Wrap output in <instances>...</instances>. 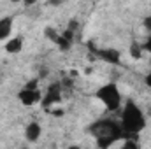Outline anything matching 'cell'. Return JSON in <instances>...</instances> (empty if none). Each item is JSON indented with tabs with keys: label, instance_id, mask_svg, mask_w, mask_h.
I'll return each instance as SVG.
<instances>
[{
	"label": "cell",
	"instance_id": "1",
	"mask_svg": "<svg viewBox=\"0 0 151 149\" xmlns=\"http://www.w3.org/2000/svg\"><path fill=\"white\" fill-rule=\"evenodd\" d=\"M90 133L95 137V140H97V144H99L100 149H109L116 140L125 137L119 123L114 121V119H109V117L95 121L90 126Z\"/></svg>",
	"mask_w": 151,
	"mask_h": 149
},
{
	"label": "cell",
	"instance_id": "2",
	"mask_svg": "<svg viewBox=\"0 0 151 149\" xmlns=\"http://www.w3.org/2000/svg\"><path fill=\"white\" fill-rule=\"evenodd\" d=\"M119 126L123 130L125 139H132V135H137L144 126H146V117L144 112L141 111V107L128 100L123 107H121V119H119Z\"/></svg>",
	"mask_w": 151,
	"mask_h": 149
},
{
	"label": "cell",
	"instance_id": "3",
	"mask_svg": "<svg viewBox=\"0 0 151 149\" xmlns=\"http://www.w3.org/2000/svg\"><path fill=\"white\" fill-rule=\"evenodd\" d=\"M97 98L104 104V107L107 111L114 112V111H118V109H121V93H119L118 86L113 84V82L104 84L102 88H99Z\"/></svg>",
	"mask_w": 151,
	"mask_h": 149
},
{
	"label": "cell",
	"instance_id": "4",
	"mask_svg": "<svg viewBox=\"0 0 151 149\" xmlns=\"http://www.w3.org/2000/svg\"><path fill=\"white\" fill-rule=\"evenodd\" d=\"M60 100H62V84L60 82H53L47 88V91H46V95L42 98V105L47 109V107H51L53 104H56Z\"/></svg>",
	"mask_w": 151,
	"mask_h": 149
},
{
	"label": "cell",
	"instance_id": "5",
	"mask_svg": "<svg viewBox=\"0 0 151 149\" xmlns=\"http://www.w3.org/2000/svg\"><path fill=\"white\" fill-rule=\"evenodd\" d=\"M18 98H19V102L25 104V105H35V104H39V102L42 100V95H40L39 90H28V88H25V90L19 91Z\"/></svg>",
	"mask_w": 151,
	"mask_h": 149
},
{
	"label": "cell",
	"instance_id": "6",
	"mask_svg": "<svg viewBox=\"0 0 151 149\" xmlns=\"http://www.w3.org/2000/svg\"><path fill=\"white\" fill-rule=\"evenodd\" d=\"M97 54L107 63H113V65L119 63V51H116V49H100V51H97Z\"/></svg>",
	"mask_w": 151,
	"mask_h": 149
},
{
	"label": "cell",
	"instance_id": "7",
	"mask_svg": "<svg viewBox=\"0 0 151 149\" xmlns=\"http://www.w3.org/2000/svg\"><path fill=\"white\" fill-rule=\"evenodd\" d=\"M11 30H12V18H2L0 19V40H5L11 35Z\"/></svg>",
	"mask_w": 151,
	"mask_h": 149
},
{
	"label": "cell",
	"instance_id": "8",
	"mask_svg": "<svg viewBox=\"0 0 151 149\" xmlns=\"http://www.w3.org/2000/svg\"><path fill=\"white\" fill-rule=\"evenodd\" d=\"M25 137H27V140H30V142L39 140V137H40V125H39V123H30V125L27 126Z\"/></svg>",
	"mask_w": 151,
	"mask_h": 149
},
{
	"label": "cell",
	"instance_id": "9",
	"mask_svg": "<svg viewBox=\"0 0 151 149\" xmlns=\"http://www.w3.org/2000/svg\"><path fill=\"white\" fill-rule=\"evenodd\" d=\"M21 47H23V39H21V37H14V39H11V40H7V42H5V51H7V53H11V54L19 53V51H21Z\"/></svg>",
	"mask_w": 151,
	"mask_h": 149
},
{
	"label": "cell",
	"instance_id": "10",
	"mask_svg": "<svg viewBox=\"0 0 151 149\" xmlns=\"http://www.w3.org/2000/svg\"><path fill=\"white\" fill-rule=\"evenodd\" d=\"M119 149H139V146H137V142L132 140V139H123V144H121Z\"/></svg>",
	"mask_w": 151,
	"mask_h": 149
},
{
	"label": "cell",
	"instance_id": "11",
	"mask_svg": "<svg viewBox=\"0 0 151 149\" xmlns=\"http://www.w3.org/2000/svg\"><path fill=\"white\" fill-rule=\"evenodd\" d=\"M46 37L49 39V40H53V42H58V39H60V34H56L53 28H46Z\"/></svg>",
	"mask_w": 151,
	"mask_h": 149
},
{
	"label": "cell",
	"instance_id": "12",
	"mask_svg": "<svg viewBox=\"0 0 151 149\" xmlns=\"http://www.w3.org/2000/svg\"><path fill=\"white\" fill-rule=\"evenodd\" d=\"M130 54H134V58H141V47L137 44H134L130 47Z\"/></svg>",
	"mask_w": 151,
	"mask_h": 149
},
{
	"label": "cell",
	"instance_id": "13",
	"mask_svg": "<svg viewBox=\"0 0 151 149\" xmlns=\"http://www.w3.org/2000/svg\"><path fill=\"white\" fill-rule=\"evenodd\" d=\"M144 27H146V28L151 32V16H148V18H146V21H144Z\"/></svg>",
	"mask_w": 151,
	"mask_h": 149
},
{
	"label": "cell",
	"instance_id": "14",
	"mask_svg": "<svg viewBox=\"0 0 151 149\" xmlns=\"http://www.w3.org/2000/svg\"><path fill=\"white\" fill-rule=\"evenodd\" d=\"M144 47H146V51H150V53H151V35H150V39L146 40V44H144Z\"/></svg>",
	"mask_w": 151,
	"mask_h": 149
},
{
	"label": "cell",
	"instance_id": "15",
	"mask_svg": "<svg viewBox=\"0 0 151 149\" xmlns=\"http://www.w3.org/2000/svg\"><path fill=\"white\" fill-rule=\"evenodd\" d=\"M146 84H148V86L151 88V72H150L148 75H146Z\"/></svg>",
	"mask_w": 151,
	"mask_h": 149
},
{
	"label": "cell",
	"instance_id": "16",
	"mask_svg": "<svg viewBox=\"0 0 151 149\" xmlns=\"http://www.w3.org/2000/svg\"><path fill=\"white\" fill-rule=\"evenodd\" d=\"M69 149H81V148H79V146H70Z\"/></svg>",
	"mask_w": 151,
	"mask_h": 149
}]
</instances>
